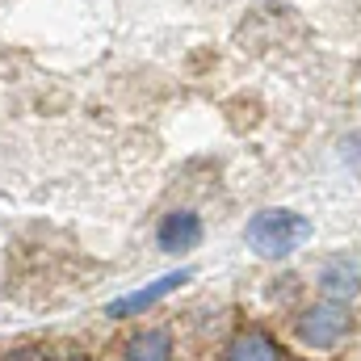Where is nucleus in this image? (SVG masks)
<instances>
[{
	"mask_svg": "<svg viewBox=\"0 0 361 361\" xmlns=\"http://www.w3.org/2000/svg\"><path fill=\"white\" fill-rule=\"evenodd\" d=\"M311 240V219L294 214V210H261L248 223V248L265 261L290 257L294 248H302Z\"/></svg>",
	"mask_w": 361,
	"mask_h": 361,
	"instance_id": "nucleus-1",
	"label": "nucleus"
},
{
	"mask_svg": "<svg viewBox=\"0 0 361 361\" xmlns=\"http://www.w3.org/2000/svg\"><path fill=\"white\" fill-rule=\"evenodd\" d=\"M349 336V311L341 302H324V307H311L302 319H298V341L311 345V349H332Z\"/></svg>",
	"mask_w": 361,
	"mask_h": 361,
	"instance_id": "nucleus-2",
	"label": "nucleus"
},
{
	"mask_svg": "<svg viewBox=\"0 0 361 361\" xmlns=\"http://www.w3.org/2000/svg\"><path fill=\"white\" fill-rule=\"evenodd\" d=\"M193 273L180 269V273H164L156 286H147V290H135V294H126V298H118V302H109L105 307V315H114V319H122V315H135V311H143V307H152V302H160L164 294H173L177 286H185Z\"/></svg>",
	"mask_w": 361,
	"mask_h": 361,
	"instance_id": "nucleus-3",
	"label": "nucleus"
},
{
	"mask_svg": "<svg viewBox=\"0 0 361 361\" xmlns=\"http://www.w3.org/2000/svg\"><path fill=\"white\" fill-rule=\"evenodd\" d=\"M197 240H202V219L189 214V210H173V214L160 223V248H164V252L197 248Z\"/></svg>",
	"mask_w": 361,
	"mask_h": 361,
	"instance_id": "nucleus-4",
	"label": "nucleus"
},
{
	"mask_svg": "<svg viewBox=\"0 0 361 361\" xmlns=\"http://www.w3.org/2000/svg\"><path fill=\"white\" fill-rule=\"evenodd\" d=\"M319 290L328 294V298H353L361 290V269L357 265H349V261H328L324 273H319Z\"/></svg>",
	"mask_w": 361,
	"mask_h": 361,
	"instance_id": "nucleus-5",
	"label": "nucleus"
},
{
	"mask_svg": "<svg viewBox=\"0 0 361 361\" xmlns=\"http://www.w3.org/2000/svg\"><path fill=\"white\" fill-rule=\"evenodd\" d=\"M227 361H281V349L265 332H240L227 349Z\"/></svg>",
	"mask_w": 361,
	"mask_h": 361,
	"instance_id": "nucleus-6",
	"label": "nucleus"
},
{
	"mask_svg": "<svg viewBox=\"0 0 361 361\" xmlns=\"http://www.w3.org/2000/svg\"><path fill=\"white\" fill-rule=\"evenodd\" d=\"M126 361H173V341L169 332H135L126 345Z\"/></svg>",
	"mask_w": 361,
	"mask_h": 361,
	"instance_id": "nucleus-7",
	"label": "nucleus"
},
{
	"mask_svg": "<svg viewBox=\"0 0 361 361\" xmlns=\"http://www.w3.org/2000/svg\"><path fill=\"white\" fill-rule=\"evenodd\" d=\"M4 361H47V353L42 349H17V353H8Z\"/></svg>",
	"mask_w": 361,
	"mask_h": 361,
	"instance_id": "nucleus-8",
	"label": "nucleus"
}]
</instances>
